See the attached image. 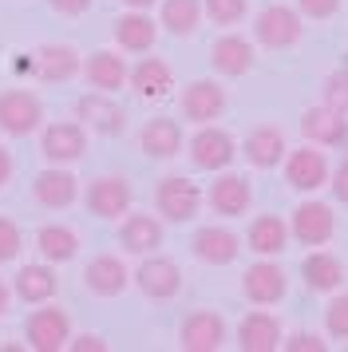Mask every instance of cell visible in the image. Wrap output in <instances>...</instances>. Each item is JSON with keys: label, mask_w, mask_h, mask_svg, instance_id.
I'll use <instances>...</instances> for the list:
<instances>
[{"label": "cell", "mask_w": 348, "mask_h": 352, "mask_svg": "<svg viewBox=\"0 0 348 352\" xmlns=\"http://www.w3.org/2000/svg\"><path fill=\"white\" fill-rule=\"evenodd\" d=\"M135 285H139L142 297H151V301H174L178 293H182V270L174 265L171 257H142V265L135 273Z\"/></svg>", "instance_id": "obj_7"}, {"label": "cell", "mask_w": 348, "mask_h": 352, "mask_svg": "<svg viewBox=\"0 0 348 352\" xmlns=\"http://www.w3.org/2000/svg\"><path fill=\"white\" fill-rule=\"evenodd\" d=\"M36 250L44 261L52 265H63V261H72L79 254V234L72 226H60V222H47L36 230Z\"/></svg>", "instance_id": "obj_32"}, {"label": "cell", "mask_w": 348, "mask_h": 352, "mask_svg": "<svg viewBox=\"0 0 348 352\" xmlns=\"http://www.w3.org/2000/svg\"><path fill=\"white\" fill-rule=\"evenodd\" d=\"M12 293H16V297H20L24 305L56 301V293H60V277H56V265H52V261H47V265H40V261L24 265V270L16 273Z\"/></svg>", "instance_id": "obj_24"}, {"label": "cell", "mask_w": 348, "mask_h": 352, "mask_svg": "<svg viewBox=\"0 0 348 352\" xmlns=\"http://www.w3.org/2000/svg\"><path fill=\"white\" fill-rule=\"evenodd\" d=\"M281 340H285L281 320L273 313H265V309L246 313L241 324H237V349L241 352H273V349H281Z\"/></svg>", "instance_id": "obj_16"}, {"label": "cell", "mask_w": 348, "mask_h": 352, "mask_svg": "<svg viewBox=\"0 0 348 352\" xmlns=\"http://www.w3.org/2000/svg\"><path fill=\"white\" fill-rule=\"evenodd\" d=\"M178 107H182V119L190 123H214L221 111H226V87L218 80H194L182 87V99H178Z\"/></svg>", "instance_id": "obj_14"}, {"label": "cell", "mask_w": 348, "mask_h": 352, "mask_svg": "<svg viewBox=\"0 0 348 352\" xmlns=\"http://www.w3.org/2000/svg\"><path fill=\"white\" fill-rule=\"evenodd\" d=\"M206 202H210V210L221 214V218H241V214L250 210V202H253V190H250V182H246L241 175H221V178H214Z\"/></svg>", "instance_id": "obj_26"}, {"label": "cell", "mask_w": 348, "mask_h": 352, "mask_svg": "<svg viewBox=\"0 0 348 352\" xmlns=\"http://www.w3.org/2000/svg\"><path fill=\"white\" fill-rule=\"evenodd\" d=\"M155 206L166 222H190L202 206V190L186 175H166L155 186Z\"/></svg>", "instance_id": "obj_5"}, {"label": "cell", "mask_w": 348, "mask_h": 352, "mask_svg": "<svg viewBox=\"0 0 348 352\" xmlns=\"http://www.w3.org/2000/svg\"><path fill=\"white\" fill-rule=\"evenodd\" d=\"M285 352H325L329 340H320V333H293L289 340H281Z\"/></svg>", "instance_id": "obj_38"}, {"label": "cell", "mask_w": 348, "mask_h": 352, "mask_svg": "<svg viewBox=\"0 0 348 352\" xmlns=\"http://www.w3.org/2000/svg\"><path fill=\"white\" fill-rule=\"evenodd\" d=\"M83 285H87V293H95V297H119V293L131 285V270L123 265V257L99 254V257L87 261V270H83Z\"/></svg>", "instance_id": "obj_19"}, {"label": "cell", "mask_w": 348, "mask_h": 352, "mask_svg": "<svg viewBox=\"0 0 348 352\" xmlns=\"http://www.w3.org/2000/svg\"><path fill=\"white\" fill-rule=\"evenodd\" d=\"M325 333L336 340H348V293H336L325 309Z\"/></svg>", "instance_id": "obj_35"}, {"label": "cell", "mask_w": 348, "mask_h": 352, "mask_svg": "<svg viewBox=\"0 0 348 352\" xmlns=\"http://www.w3.org/2000/svg\"><path fill=\"white\" fill-rule=\"evenodd\" d=\"M8 178H12V155L8 146H0V186H8Z\"/></svg>", "instance_id": "obj_43"}, {"label": "cell", "mask_w": 348, "mask_h": 352, "mask_svg": "<svg viewBox=\"0 0 348 352\" xmlns=\"http://www.w3.org/2000/svg\"><path fill=\"white\" fill-rule=\"evenodd\" d=\"M67 349L72 352H107V340H103L99 333H79V336L67 340Z\"/></svg>", "instance_id": "obj_40"}, {"label": "cell", "mask_w": 348, "mask_h": 352, "mask_svg": "<svg viewBox=\"0 0 348 352\" xmlns=\"http://www.w3.org/2000/svg\"><path fill=\"white\" fill-rule=\"evenodd\" d=\"M202 12L210 16V24L230 28V24H237V20H246L250 4H246V0H202Z\"/></svg>", "instance_id": "obj_34"}, {"label": "cell", "mask_w": 348, "mask_h": 352, "mask_svg": "<svg viewBox=\"0 0 348 352\" xmlns=\"http://www.w3.org/2000/svg\"><path fill=\"white\" fill-rule=\"evenodd\" d=\"M139 151L146 159H174L182 151V127H178V119H166V115L146 119L139 131Z\"/></svg>", "instance_id": "obj_25"}, {"label": "cell", "mask_w": 348, "mask_h": 352, "mask_svg": "<svg viewBox=\"0 0 348 352\" xmlns=\"http://www.w3.org/2000/svg\"><path fill=\"white\" fill-rule=\"evenodd\" d=\"M301 32H305V24H301V12L297 8H289V4H269L257 12L253 20V36H257V44L261 48H293L301 44Z\"/></svg>", "instance_id": "obj_1"}, {"label": "cell", "mask_w": 348, "mask_h": 352, "mask_svg": "<svg viewBox=\"0 0 348 352\" xmlns=\"http://www.w3.org/2000/svg\"><path fill=\"white\" fill-rule=\"evenodd\" d=\"M301 135L309 139V143L316 146H340L348 143V119L340 111H332V107H305V115H301Z\"/></svg>", "instance_id": "obj_20"}, {"label": "cell", "mask_w": 348, "mask_h": 352, "mask_svg": "<svg viewBox=\"0 0 348 352\" xmlns=\"http://www.w3.org/2000/svg\"><path fill=\"white\" fill-rule=\"evenodd\" d=\"M83 151H87L83 123H47L44 135H40V155L52 166H67V162L83 159Z\"/></svg>", "instance_id": "obj_12"}, {"label": "cell", "mask_w": 348, "mask_h": 352, "mask_svg": "<svg viewBox=\"0 0 348 352\" xmlns=\"http://www.w3.org/2000/svg\"><path fill=\"white\" fill-rule=\"evenodd\" d=\"M289 234L301 241V245H329V238L336 234V214L332 206H325L320 198H305L297 210H293V222H289Z\"/></svg>", "instance_id": "obj_9"}, {"label": "cell", "mask_w": 348, "mask_h": 352, "mask_svg": "<svg viewBox=\"0 0 348 352\" xmlns=\"http://www.w3.org/2000/svg\"><path fill=\"white\" fill-rule=\"evenodd\" d=\"M83 72V60L72 44H40L32 52V76L40 83H67Z\"/></svg>", "instance_id": "obj_11"}, {"label": "cell", "mask_w": 348, "mask_h": 352, "mask_svg": "<svg viewBox=\"0 0 348 352\" xmlns=\"http://www.w3.org/2000/svg\"><path fill=\"white\" fill-rule=\"evenodd\" d=\"M158 40V20L146 16V8H131L115 20V44L123 52H151Z\"/></svg>", "instance_id": "obj_28"}, {"label": "cell", "mask_w": 348, "mask_h": 352, "mask_svg": "<svg viewBox=\"0 0 348 352\" xmlns=\"http://www.w3.org/2000/svg\"><path fill=\"white\" fill-rule=\"evenodd\" d=\"M329 186H332V194H336V202H345L348 206V159L329 175Z\"/></svg>", "instance_id": "obj_41"}, {"label": "cell", "mask_w": 348, "mask_h": 352, "mask_svg": "<svg viewBox=\"0 0 348 352\" xmlns=\"http://www.w3.org/2000/svg\"><path fill=\"white\" fill-rule=\"evenodd\" d=\"M76 119L87 131L107 135V139H115V135L127 131V111L111 99V91H87V96H79L76 99Z\"/></svg>", "instance_id": "obj_6"}, {"label": "cell", "mask_w": 348, "mask_h": 352, "mask_svg": "<svg viewBox=\"0 0 348 352\" xmlns=\"http://www.w3.org/2000/svg\"><path fill=\"white\" fill-rule=\"evenodd\" d=\"M127 83H131V91H135L139 99H146V103H158V99L171 96L174 72H171V64H166V60H158V56H142L139 64L131 67Z\"/></svg>", "instance_id": "obj_17"}, {"label": "cell", "mask_w": 348, "mask_h": 352, "mask_svg": "<svg viewBox=\"0 0 348 352\" xmlns=\"http://www.w3.org/2000/svg\"><path fill=\"white\" fill-rule=\"evenodd\" d=\"M127 76H131L127 60L111 48H99L83 60V80H87V87H95V91H111V96H115L119 87H127Z\"/></svg>", "instance_id": "obj_21"}, {"label": "cell", "mask_w": 348, "mask_h": 352, "mask_svg": "<svg viewBox=\"0 0 348 352\" xmlns=\"http://www.w3.org/2000/svg\"><path fill=\"white\" fill-rule=\"evenodd\" d=\"M119 245L127 254H155L162 245V222L155 214H123L119 222Z\"/></svg>", "instance_id": "obj_27"}, {"label": "cell", "mask_w": 348, "mask_h": 352, "mask_svg": "<svg viewBox=\"0 0 348 352\" xmlns=\"http://www.w3.org/2000/svg\"><path fill=\"white\" fill-rule=\"evenodd\" d=\"M325 107L348 115V67L332 72L329 80H325Z\"/></svg>", "instance_id": "obj_36"}, {"label": "cell", "mask_w": 348, "mask_h": 352, "mask_svg": "<svg viewBox=\"0 0 348 352\" xmlns=\"http://www.w3.org/2000/svg\"><path fill=\"white\" fill-rule=\"evenodd\" d=\"M246 241H250V250L257 257H277L285 245H289V226H285V218H277V214H257L250 222Z\"/></svg>", "instance_id": "obj_31"}, {"label": "cell", "mask_w": 348, "mask_h": 352, "mask_svg": "<svg viewBox=\"0 0 348 352\" xmlns=\"http://www.w3.org/2000/svg\"><path fill=\"white\" fill-rule=\"evenodd\" d=\"M32 194H36L40 206L63 210L79 198V178L72 170H63V166H47V170H40V175L32 178Z\"/></svg>", "instance_id": "obj_22"}, {"label": "cell", "mask_w": 348, "mask_h": 352, "mask_svg": "<svg viewBox=\"0 0 348 352\" xmlns=\"http://www.w3.org/2000/svg\"><path fill=\"white\" fill-rule=\"evenodd\" d=\"M210 64H214L218 76L237 80V76H246L253 67V44L246 36H221V40H214V48H210Z\"/></svg>", "instance_id": "obj_29"}, {"label": "cell", "mask_w": 348, "mask_h": 352, "mask_svg": "<svg viewBox=\"0 0 348 352\" xmlns=\"http://www.w3.org/2000/svg\"><path fill=\"white\" fill-rule=\"evenodd\" d=\"M20 245H24L20 226H16L12 218H0V265H4V261H16Z\"/></svg>", "instance_id": "obj_37"}, {"label": "cell", "mask_w": 348, "mask_h": 352, "mask_svg": "<svg viewBox=\"0 0 348 352\" xmlns=\"http://www.w3.org/2000/svg\"><path fill=\"white\" fill-rule=\"evenodd\" d=\"M8 301H12V289L4 285V277H0V317L8 313Z\"/></svg>", "instance_id": "obj_44"}, {"label": "cell", "mask_w": 348, "mask_h": 352, "mask_svg": "<svg viewBox=\"0 0 348 352\" xmlns=\"http://www.w3.org/2000/svg\"><path fill=\"white\" fill-rule=\"evenodd\" d=\"M127 8H151V4H155V0H123Z\"/></svg>", "instance_id": "obj_45"}, {"label": "cell", "mask_w": 348, "mask_h": 352, "mask_svg": "<svg viewBox=\"0 0 348 352\" xmlns=\"http://www.w3.org/2000/svg\"><path fill=\"white\" fill-rule=\"evenodd\" d=\"M297 12L309 20H329L340 12V0H297Z\"/></svg>", "instance_id": "obj_39"}, {"label": "cell", "mask_w": 348, "mask_h": 352, "mask_svg": "<svg viewBox=\"0 0 348 352\" xmlns=\"http://www.w3.org/2000/svg\"><path fill=\"white\" fill-rule=\"evenodd\" d=\"M241 293H246V301L250 305H277L285 301V293H289V277L277 261H257L250 270L241 273Z\"/></svg>", "instance_id": "obj_13"}, {"label": "cell", "mask_w": 348, "mask_h": 352, "mask_svg": "<svg viewBox=\"0 0 348 352\" xmlns=\"http://www.w3.org/2000/svg\"><path fill=\"white\" fill-rule=\"evenodd\" d=\"M87 210H91L95 218H123L127 210H131V182L123 175H99L87 186Z\"/></svg>", "instance_id": "obj_15"}, {"label": "cell", "mask_w": 348, "mask_h": 352, "mask_svg": "<svg viewBox=\"0 0 348 352\" xmlns=\"http://www.w3.org/2000/svg\"><path fill=\"white\" fill-rule=\"evenodd\" d=\"M190 254L206 261V265H230L241 254V241L237 234H230L226 226H202L194 238H190Z\"/></svg>", "instance_id": "obj_23"}, {"label": "cell", "mask_w": 348, "mask_h": 352, "mask_svg": "<svg viewBox=\"0 0 348 352\" xmlns=\"http://www.w3.org/2000/svg\"><path fill=\"white\" fill-rule=\"evenodd\" d=\"M178 344L186 352H218L226 344V320L214 309H194L178 324Z\"/></svg>", "instance_id": "obj_10"}, {"label": "cell", "mask_w": 348, "mask_h": 352, "mask_svg": "<svg viewBox=\"0 0 348 352\" xmlns=\"http://www.w3.org/2000/svg\"><path fill=\"white\" fill-rule=\"evenodd\" d=\"M329 175H332V166H329V159H325V146L309 143V146H297V151L285 155V182L301 194L320 190V186L329 182Z\"/></svg>", "instance_id": "obj_4"}, {"label": "cell", "mask_w": 348, "mask_h": 352, "mask_svg": "<svg viewBox=\"0 0 348 352\" xmlns=\"http://www.w3.org/2000/svg\"><path fill=\"white\" fill-rule=\"evenodd\" d=\"M52 4V12H60V16H83L87 8H91V0H47Z\"/></svg>", "instance_id": "obj_42"}, {"label": "cell", "mask_w": 348, "mask_h": 352, "mask_svg": "<svg viewBox=\"0 0 348 352\" xmlns=\"http://www.w3.org/2000/svg\"><path fill=\"white\" fill-rule=\"evenodd\" d=\"M301 277H305V285L313 289V293H336V289L345 285V265L329 250H313L301 261Z\"/></svg>", "instance_id": "obj_30"}, {"label": "cell", "mask_w": 348, "mask_h": 352, "mask_svg": "<svg viewBox=\"0 0 348 352\" xmlns=\"http://www.w3.org/2000/svg\"><path fill=\"white\" fill-rule=\"evenodd\" d=\"M241 155H246V162L257 166V170H273V166H281L285 155H289L281 127H273V123L253 127L250 135H246V143H241Z\"/></svg>", "instance_id": "obj_18"}, {"label": "cell", "mask_w": 348, "mask_h": 352, "mask_svg": "<svg viewBox=\"0 0 348 352\" xmlns=\"http://www.w3.org/2000/svg\"><path fill=\"white\" fill-rule=\"evenodd\" d=\"M40 123H44V103H40V96H32L24 87L0 91V131L4 135L24 139L32 131H40Z\"/></svg>", "instance_id": "obj_3"}, {"label": "cell", "mask_w": 348, "mask_h": 352, "mask_svg": "<svg viewBox=\"0 0 348 352\" xmlns=\"http://www.w3.org/2000/svg\"><path fill=\"white\" fill-rule=\"evenodd\" d=\"M190 162L198 166V170H226L230 162L237 159V143L230 131L214 127V123H202V131L190 139Z\"/></svg>", "instance_id": "obj_8"}, {"label": "cell", "mask_w": 348, "mask_h": 352, "mask_svg": "<svg viewBox=\"0 0 348 352\" xmlns=\"http://www.w3.org/2000/svg\"><path fill=\"white\" fill-rule=\"evenodd\" d=\"M202 16H206V12H202V0H162V16H158V24H162L171 36L186 40V36L198 32Z\"/></svg>", "instance_id": "obj_33"}, {"label": "cell", "mask_w": 348, "mask_h": 352, "mask_svg": "<svg viewBox=\"0 0 348 352\" xmlns=\"http://www.w3.org/2000/svg\"><path fill=\"white\" fill-rule=\"evenodd\" d=\"M24 336H28V344L36 352H60V349H67V340H72V317L63 313L60 305L44 301L28 317Z\"/></svg>", "instance_id": "obj_2"}]
</instances>
